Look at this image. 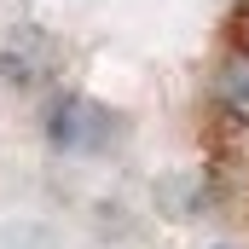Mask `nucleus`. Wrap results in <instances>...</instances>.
Returning a JSON list of instances; mask_svg holds the SVG:
<instances>
[{"label":"nucleus","instance_id":"1","mask_svg":"<svg viewBox=\"0 0 249 249\" xmlns=\"http://www.w3.org/2000/svg\"><path fill=\"white\" fill-rule=\"evenodd\" d=\"M47 133H53V145H58V151H105V145H110V133H116V122H110L93 99L70 93V99L53 105Z\"/></svg>","mask_w":249,"mask_h":249},{"label":"nucleus","instance_id":"2","mask_svg":"<svg viewBox=\"0 0 249 249\" xmlns=\"http://www.w3.org/2000/svg\"><path fill=\"white\" fill-rule=\"evenodd\" d=\"M53 53H58V47H53L41 29H18V35L6 41V81H18V87H35V81H41V75L58 64Z\"/></svg>","mask_w":249,"mask_h":249},{"label":"nucleus","instance_id":"3","mask_svg":"<svg viewBox=\"0 0 249 249\" xmlns=\"http://www.w3.org/2000/svg\"><path fill=\"white\" fill-rule=\"evenodd\" d=\"M214 99H220L226 110L249 116V53H232V58L220 64V75H214Z\"/></svg>","mask_w":249,"mask_h":249}]
</instances>
